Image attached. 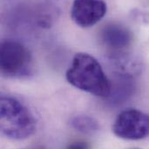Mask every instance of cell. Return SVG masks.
Returning a JSON list of instances; mask_svg holds the SVG:
<instances>
[{
    "label": "cell",
    "mask_w": 149,
    "mask_h": 149,
    "mask_svg": "<svg viewBox=\"0 0 149 149\" xmlns=\"http://www.w3.org/2000/svg\"><path fill=\"white\" fill-rule=\"evenodd\" d=\"M66 77L73 87L96 96L107 98L111 93V82L100 63L87 53H77Z\"/></svg>",
    "instance_id": "6da1fadb"
},
{
    "label": "cell",
    "mask_w": 149,
    "mask_h": 149,
    "mask_svg": "<svg viewBox=\"0 0 149 149\" xmlns=\"http://www.w3.org/2000/svg\"><path fill=\"white\" fill-rule=\"evenodd\" d=\"M0 127L2 134L9 139L20 141L32 136L36 131V120L19 100L2 95L0 100Z\"/></svg>",
    "instance_id": "7a4b0ae2"
},
{
    "label": "cell",
    "mask_w": 149,
    "mask_h": 149,
    "mask_svg": "<svg viewBox=\"0 0 149 149\" xmlns=\"http://www.w3.org/2000/svg\"><path fill=\"white\" fill-rule=\"evenodd\" d=\"M1 72L6 77L23 78L32 74L33 63L29 50L21 42L4 40L0 49Z\"/></svg>",
    "instance_id": "3957f363"
},
{
    "label": "cell",
    "mask_w": 149,
    "mask_h": 149,
    "mask_svg": "<svg viewBox=\"0 0 149 149\" xmlns=\"http://www.w3.org/2000/svg\"><path fill=\"white\" fill-rule=\"evenodd\" d=\"M112 132L116 136L124 140L145 139L149 136V115L134 109L124 110L114 120Z\"/></svg>",
    "instance_id": "277c9868"
},
{
    "label": "cell",
    "mask_w": 149,
    "mask_h": 149,
    "mask_svg": "<svg viewBox=\"0 0 149 149\" xmlns=\"http://www.w3.org/2000/svg\"><path fill=\"white\" fill-rule=\"evenodd\" d=\"M107 11L103 0H74L71 8V17L75 24L82 28H89L100 21Z\"/></svg>",
    "instance_id": "5b68a950"
},
{
    "label": "cell",
    "mask_w": 149,
    "mask_h": 149,
    "mask_svg": "<svg viewBox=\"0 0 149 149\" xmlns=\"http://www.w3.org/2000/svg\"><path fill=\"white\" fill-rule=\"evenodd\" d=\"M101 40L106 46L114 50H120L130 46L133 42L132 32L119 24H109L101 31Z\"/></svg>",
    "instance_id": "8992f818"
},
{
    "label": "cell",
    "mask_w": 149,
    "mask_h": 149,
    "mask_svg": "<svg viewBox=\"0 0 149 149\" xmlns=\"http://www.w3.org/2000/svg\"><path fill=\"white\" fill-rule=\"evenodd\" d=\"M134 89L133 78L128 74H117L114 81L111 84V93L107 98L116 103L126 100Z\"/></svg>",
    "instance_id": "52a82bcc"
},
{
    "label": "cell",
    "mask_w": 149,
    "mask_h": 149,
    "mask_svg": "<svg viewBox=\"0 0 149 149\" xmlns=\"http://www.w3.org/2000/svg\"><path fill=\"white\" fill-rule=\"evenodd\" d=\"M71 126L76 131L82 134H92L99 130L98 121L87 115H77L71 120Z\"/></svg>",
    "instance_id": "ba28073f"
},
{
    "label": "cell",
    "mask_w": 149,
    "mask_h": 149,
    "mask_svg": "<svg viewBox=\"0 0 149 149\" xmlns=\"http://www.w3.org/2000/svg\"><path fill=\"white\" fill-rule=\"evenodd\" d=\"M66 149H91L90 145L85 142V141H76L72 142Z\"/></svg>",
    "instance_id": "9c48e42d"
},
{
    "label": "cell",
    "mask_w": 149,
    "mask_h": 149,
    "mask_svg": "<svg viewBox=\"0 0 149 149\" xmlns=\"http://www.w3.org/2000/svg\"><path fill=\"white\" fill-rule=\"evenodd\" d=\"M131 149H138V148H131Z\"/></svg>",
    "instance_id": "30bf717a"
}]
</instances>
